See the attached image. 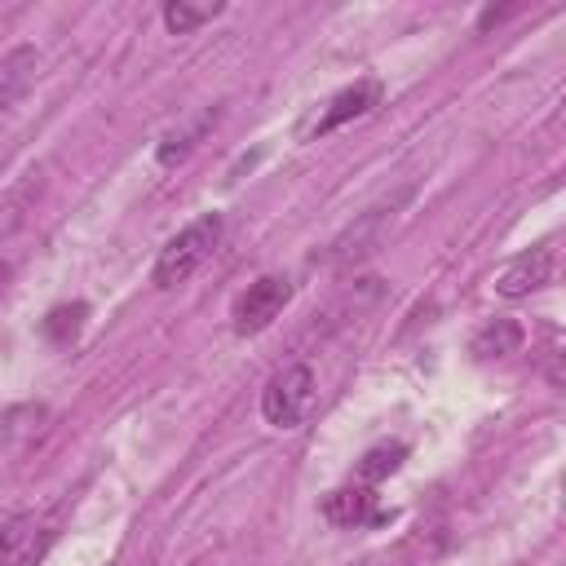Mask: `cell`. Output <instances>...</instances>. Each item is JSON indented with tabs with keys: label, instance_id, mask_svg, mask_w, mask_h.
Wrapping results in <instances>:
<instances>
[{
	"label": "cell",
	"instance_id": "1",
	"mask_svg": "<svg viewBox=\"0 0 566 566\" xmlns=\"http://www.w3.org/2000/svg\"><path fill=\"white\" fill-rule=\"evenodd\" d=\"M217 243H221V212H203V217H195L190 226H181V230L159 248V256H155V270H150L155 287H177V283H186V279L212 256Z\"/></svg>",
	"mask_w": 566,
	"mask_h": 566
},
{
	"label": "cell",
	"instance_id": "2",
	"mask_svg": "<svg viewBox=\"0 0 566 566\" xmlns=\"http://www.w3.org/2000/svg\"><path fill=\"white\" fill-rule=\"evenodd\" d=\"M314 407V371L305 363L279 367L261 389V416L274 429H296Z\"/></svg>",
	"mask_w": 566,
	"mask_h": 566
},
{
	"label": "cell",
	"instance_id": "3",
	"mask_svg": "<svg viewBox=\"0 0 566 566\" xmlns=\"http://www.w3.org/2000/svg\"><path fill=\"white\" fill-rule=\"evenodd\" d=\"M380 93H385V84H380L376 75H363V80L345 84L340 93H332V97L314 111V119H305V124H301V137H327L332 128H340V124H349V119L371 115V111L380 106Z\"/></svg>",
	"mask_w": 566,
	"mask_h": 566
},
{
	"label": "cell",
	"instance_id": "4",
	"mask_svg": "<svg viewBox=\"0 0 566 566\" xmlns=\"http://www.w3.org/2000/svg\"><path fill=\"white\" fill-rule=\"evenodd\" d=\"M287 296H292V283H287V279H279V274H265V279L248 283V292L234 301V314H230V318H234V332H239V336L265 332V327L283 314Z\"/></svg>",
	"mask_w": 566,
	"mask_h": 566
},
{
	"label": "cell",
	"instance_id": "5",
	"mask_svg": "<svg viewBox=\"0 0 566 566\" xmlns=\"http://www.w3.org/2000/svg\"><path fill=\"white\" fill-rule=\"evenodd\" d=\"M53 522L44 513H18L0 526V566H35L53 544Z\"/></svg>",
	"mask_w": 566,
	"mask_h": 566
},
{
	"label": "cell",
	"instance_id": "6",
	"mask_svg": "<svg viewBox=\"0 0 566 566\" xmlns=\"http://www.w3.org/2000/svg\"><path fill=\"white\" fill-rule=\"evenodd\" d=\"M389 221H394V203H389V208H385V203H380V208H367L345 234H336V239L327 243V252H323L327 265H349V261L367 256V252L380 243V234H385Z\"/></svg>",
	"mask_w": 566,
	"mask_h": 566
},
{
	"label": "cell",
	"instance_id": "7",
	"mask_svg": "<svg viewBox=\"0 0 566 566\" xmlns=\"http://www.w3.org/2000/svg\"><path fill=\"white\" fill-rule=\"evenodd\" d=\"M553 279V248H531L522 256H513L500 274H495V292L504 301H522L531 292H539Z\"/></svg>",
	"mask_w": 566,
	"mask_h": 566
},
{
	"label": "cell",
	"instance_id": "8",
	"mask_svg": "<svg viewBox=\"0 0 566 566\" xmlns=\"http://www.w3.org/2000/svg\"><path fill=\"white\" fill-rule=\"evenodd\" d=\"M40 75V49L31 44H18L0 57V119L13 111V102L31 88V80Z\"/></svg>",
	"mask_w": 566,
	"mask_h": 566
},
{
	"label": "cell",
	"instance_id": "9",
	"mask_svg": "<svg viewBox=\"0 0 566 566\" xmlns=\"http://www.w3.org/2000/svg\"><path fill=\"white\" fill-rule=\"evenodd\" d=\"M323 517L332 526H367V522H380V509H376V491L371 486H340L323 500Z\"/></svg>",
	"mask_w": 566,
	"mask_h": 566
},
{
	"label": "cell",
	"instance_id": "10",
	"mask_svg": "<svg viewBox=\"0 0 566 566\" xmlns=\"http://www.w3.org/2000/svg\"><path fill=\"white\" fill-rule=\"evenodd\" d=\"M49 420V407L44 402H18L9 411H0V455L9 451H22Z\"/></svg>",
	"mask_w": 566,
	"mask_h": 566
},
{
	"label": "cell",
	"instance_id": "11",
	"mask_svg": "<svg viewBox=\"0 0 566 566\" xmlns=\"http://www.w3.org/2000/svg\"><path fill=\"white\" fill-rule=\"evenodd\" d=\"M522 340H526V332H522V323L517 318H491L478 336H473V358H482V363H491V358H504V354H517L522 349Z\"/></svg>",
	"mask_w": 566,
	"mask_h": 566
},
{
	"label": "cell",
	"instance_id": "12",
	"mask_svg": "<svg viewBox=\"0 0 566 566\" xmlns=\"http://www.w3.org/2000/svg\"><path fill=\"white\" fill-rule=\"evenodd\" d=\"M40 186H44V181H40V172H27V177H22L13 190H4V195H0V239L27 221L31 203L40 199Z\"/></svg>",
	"mask_w": 566,
	"mask_h": 566
},
{
	"label": "cell",
	"instance_id": "13",
	"mask_svg": "<svg viewBox=\"0 0 566 566\" xmlns=\"http://www.w3.org/2000/svg\"><path fill=\"white\" fill-rule=\"evenodd\" d=\"M212 124H217V111H203L195 124H186V128H172V133L159 142V164H164V168L181 164V159H186V155H190V150L203 142V133H208Z\"/></svg>",
	"mask_w": 566,
	"mask_h": 566
},
{
	"label": "cell",
	"instance_id": "14",
	"mask_svg": "<svg viewBox=\"0 0 566 566\" xmlns=\"http://www.w3.org/2000/svg\"><path fill=\"white\" fill-rule=\"evenodd\" d=\"M402 460H407V447H402V442H380V447H371V451L358 460V482H363V486H376V482H385L389 473H398Z\"/></svg>",
	"mask_w": 566,
	"mask_h": 566
},
{
	"label": "cell",
	"instance_id": "15",
	"mask_svg": "<svg viewBox=\"0 0 566 566\" xmlns=\"http://www.w3.org/2000/svg\"><path fill=\"white\" fill-rule=\"evenodd\" d=\"M217 13H221V4H190V0H168V4H164V27H168L172 35H190L195 27L212 22Z\"/></svg>",
	"mask_w": 566,
	"mask_h": 566
},
{
	"label": "cell",
	"instance_id": "16",
	"mask_svg": "<svg viewBox=\"0 0 566 566\" xmlns=\"http://www.w3.org/2000/svg\"><path fill=\"white\" fill-rule=\"evenodd\" d=\"M84 314H88V305L84 301H75V305H57L44 323H40V332L49 336V340H57V345H66L75 332H80V323H84Z\"/></svg>",
	"mask_w": 566,
	"mask_h": 566
},
{
	"label": "cell",
	"instance_id": "17",
	"mask_svg": "<svg viewBox=\"0 0 566 566\" xmlns=\"http://www.w3.org/2000/svg\"><path fill=\"white\" fill-rule=\"evenodd\" d=\"M4 279H9V265H4V261H0V287H4Z\"/></svg>",
	"mask_w": 566,
	"mask_h": 566
}]
</instances>
